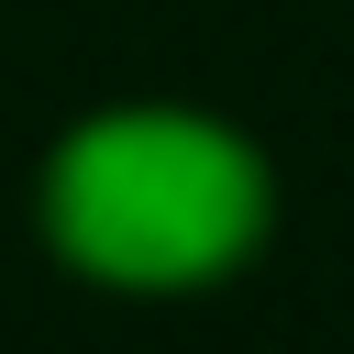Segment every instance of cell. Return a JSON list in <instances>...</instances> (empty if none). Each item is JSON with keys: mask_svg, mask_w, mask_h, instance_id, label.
<instances>
[{"mask_svg": "<svg viewBox=\"0 0 354 354\" xmlns=\"http://www.w3.org/2000/svg\"><path fill=\"white\" fill-rule=\"evenodd\" d=\"M66 232L122 277H188L243 232V155L177 122H122L66 166Z\"/></svg>", "mask_w": 354, "mask_h": 354, "instance_id": "obj_1", "label": "cell"}]
</instances>
